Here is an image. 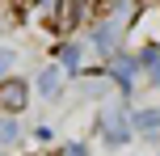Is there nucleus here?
<instances>
[{"instance_id": "f257e3e1", "label": "nucleus", "mask_w": 160, "mask_h": 156, "mask_svg": "<svg viewBox=\"0 0 160 156\" xmlns=\"http://www.w3.org/2000/svg\"><path fill=\"white\" fill-rule=\"evenodd\" d=\"M25 97H30V93H25L21 80H0V106H4V110H13V114H17V110L25 106Z\"/></svg>"}]
</instances>
